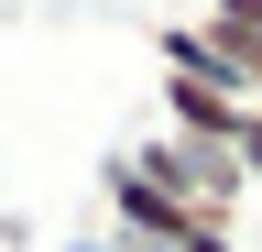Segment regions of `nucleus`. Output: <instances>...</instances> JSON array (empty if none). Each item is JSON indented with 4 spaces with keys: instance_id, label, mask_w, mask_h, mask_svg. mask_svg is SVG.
I'll use <instances>...</instances> for the list:
<instances>
[{
    "instance_id": "nucleus-1",
    "label": "nucleus",
    "mask_w": 262,
    "mask_h": 252,
    "mask_svg": "<svg viewBox=\"0 0 262 252\" xmlns=\"http://www.w3.org/2000/svg\"><path fill=\"white\" fill-rule=\"evenodd\" d=\"M142 186H164L186 219H208V230H241V198H251V176H241V153H219V143H175V132H153V143H131L120 153Z\"/></svg>"
},
{
    "instance_id": "nucleus-2",
    "label": "nucleus",
    "mask_w": 262,
    "mask_h": 252,
    "mask_svg": "<svg viewBox=\"0 0 262 252\" xmlns=\"http://www.w3.org/2000/svg\"><path fill=\"white\" fill-rule=\"evenodd\" d=\"M229 153H241V176H251V186H262V110H251V121H241V143H229Z\"/></svg>"
},
{
    "instance_id": "nucleus-3",
    "label": "nucleus",
    "mask_w": 262,
    "mask_h": 252,
    "mask_svg": "<svg viewBox=\"0 0 262 252\" xmlns=\"http://www.w3.org/2000/svg\"><path fill=\"white\" fill-rule=\"evenodd\" d=\"M208 11H241V22H262V0H208Z\"/></svg>"
}]
</instances>
